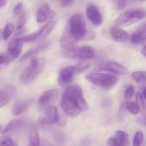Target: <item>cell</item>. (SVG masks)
<instances>
[{"instance_id": "8992f818", "label": "cell", "mask_w": 146, "mask_h": 146, "mask_svg": "<svg viewBox=\"0 0 146 146\" xmlns=\"http://www.w3.org/2000/svg\"><path fill=\"white\" fill-rule=\"evenodd\" d=\"M56 22L54 21H48L45 25L43 26L38 31L32 34H28L24 36L18 37L21 42H34V41H39L46 38L51 31L55 28Z\"/></svg>"}, {"instance_id": "7402d4cb", "label": "cell", "mask_w": 146, "mask_h": 146, "mask_svg": "<svg viewBox=\"0 0 146 146\" xmlns=\"http://www.w3.org/2000/svg\"><path fill=\"white\" fill-rule=\"evenodd\" d=\"M29 138V144L31 145L37 146L41 144L38 131H37V128L35 125H32L30 128Z\"/></svg>"}, {"instance_id": "f1b7e54d", "label": "cell", "mask_w": 146, "mask_h": 146, "mask_svg": "<svg viewBox=\"0 0 146 146\" xmlns=\"http://www.w3.org/2000/svg\"><path fill=\"white\" fill-rule=\"evenodd\" d=\"M82 61L78 63L77 66H76V73H81L82 71H85L87 68H88L91 66V64L86 61V60H81Z\"/></svg>"}, {"instance_id": "f35d334b", "label": "cell", "mask_w": 146, "mask_h": 146, "mask_svg": "<svg viewBox=\"0 0 146 146\" xmlns=\"http://www.w3.org/2000/svg\"><path fill=\"white\" fill-rule=\"evenodd\" d=\"M4 63H5V60H4V56H2L0 54V66H1V64H4Z\"/></svg>"}, {"instance_id": "4fadbf2b", "label": "cell", "mask_w": 146, "mask_h": 146, "mask_svg": "<svg viewBox=\"0 0 146 146\" xmlns=\"http://www.w3.org/2000/svg\"><path fill=\"white\" fill-rule=\"evenodd\" d=\"M58 91L55 89L48 90L43 93L38 99V105L41 108H46L48 106L51 102L58 97Z\"/></svg>"}, {"instance_id": "d6986e66", "label": "cell", "mask_w": 146, "mask_h": 146, "mask_svg": "<svg viewBox=\"0 0 146 146\" xmlns=\"http://www.w3.org/2000/svg\"><path fill=\"white\" fill-rule=\"evenodd\" d=\"M31 104V101H17L12 107V113L14 115H19L25 112Z\"/></svg>"}, {"instance_id": "ee69618b", "label": "cell", "mask_w": 146, "mask_h": 146, "mask_svg": "<svg viewBox=\"0 0 146 146\" xmlns=\"http://www.w3.org/2000/svg\"><path fill=\"white\" fill-rule=\"evenodd\" d=\"M140 1H145V0H140Z\"/></svg>"}, {"instance_id": "5b68a950", "label": "cell", "mask_w": 146, "mask_h": 146, "mask_svg": "<svg viewBox=\"0 0 146 146\" xmlns=\"http://www.w3.org/2000/svg\"><path fill=\"white\" fill-rule=\"evenodd\" d=\"M145 11L138 9H131L124 11L115 20L117 27H128L145 18Z\"/></svg>"}, {"instance_id": "8fae6325", "label": "cell", "mask_w": 146, "mask_h": 146, "mask_svg": "<svg viewBox=\"0 0 146 146\" xmlns=\"http://www.w3.org/2000/svg\"><path fill=\"white\" fill-rule=\"evenodd\" d=\"M55 17L56 13L47 4H42L37 10L36 21L38 23H44L46 21H50Z\"/></svg>"}, {"instance_id": "52a82bcc", "label": "cell", "mask_w": 146, "mask_h": 146, "mask_svg": "<svg viewBox=\"0 0 146 146\" xmlns=\"http://www.w3.org/2000/svg\"><path fill=\"white\" fill-rule=\"evenodd\" d=\"M66 57L73 59L90 60L93 59L96 56V51L90 46H84L79 48H73L65 50L64 53Z\"/></svg>"}, {"instance_id": "44dd1931", "label": "cell", "mask_w": 146, "mask_h": 146, "mask_svg": "<svg viewBox=\"0 0 146 146\" xmlns=\"http://www.w3.org/2000/svg\"><path fill=\"white\" fill-rule=\"evenodd\" d=\"M115 140L117 141L118 146H128L129 145V138L126 132L123 131H117L115 132Z\"/></svg>"}, {"instance_id": "9a60e30c", "label": "cell", "mask_w": 146, "mask_h": 146, "mask_svg": "<svg viewBox=\"0 0 146 146\" xmlns=\"http://www.w3.org/2000/svg\"><path fill=\"white\" fill-rule=\"evenodd\" d=\"M78 40L76 39L68 31V29L66 28L65 31L63 34L62 36H61V41H60V44H61V47L64 49L68 50L71 49L75 47L76 45Z\"/></svg>"}, {"instance_id": "836d02e7", "label": "cell", "mask_w": 146, "mask_h": 146, "mask_svg": "<svg viewBox=\"0 0 146 146\" xmlns=\"http://www.w3.org/2000/svg\"><path fill=\"white\" fill-rule=\"evenodd\" d=\"M95 38V34L91 31H87L86 32L85 35H84V40H88V41H91V40H94Z\"/></svg>"}, {"instance_id": "7c38bea8", "label": "cell", "mask_w": 146, "mask_h": 146, "mask_svg": "<svg viewBox=\"0 0 146 146\" xmlns=\"http://www.w3.org/2000/svg\"><path fill=\"white\" fill-rule=\"evenodd\" d=\"M86 16L90 21L96 27L102 24V16L98 9L93 4H88L86 7Z\"/></svg>"}, {"instance_id": "cb8c5ba5", "label": "cell", "mask_w": 146, "mask_h": 146, "mask_svg": "<svg viewBox=\"0 0 146 146\" xmlns=\"http://www.w3.org/2000/svg\"><path fill=\"white\" fill-rule=\"evenodd\" d=\"M132 78L137 84L145 85L146 83V76L145 71H134L132 74Z\"/></svg>"}, {"instance_id": "603a6c76", "label": "cell", "mask_w": 146, "mask_h": 146, "mask_svg": "<svg viewBox=\"0 0 146 146\" xmlns=\"http://www.w3.org/2000/svg\"><path fill=\"white\" fill-rule=\"evenodd\" d=\"M145 30L143 29L142 31H137V32L133 33L131 38V43L133 44H141L145 43Z\"/></svg>"}, {"instance_id": "ffe728a7", "label": "cell", "mask_w": 146, "mask_h": 146, "mask_svg": "<svg viewBox=\"0 0 146 146\" xmlns=\"http://www.w3.org/2000/svg\"><path fill=\"white\" fill-rule=\"evenodd\" d=\"M14 90V88H10V86L5 89L0 90V108L5 106L9 102L11 96V94H13L12 91Z\"/></svg>"}, {"instance_id": "60d3db41", "label": "cell", "mask_w": 146, "mask_h": 146, "mask_svg": "<svg viewBox=\"0 0 146 146\" xmlns=\"http://www.w3.org/2000/svg\"><path fill=\"white\" fill-rule=\"evenodd\" d=\"M2 38V30L0 29V41Z\"/></svg>"}, {"instance_id": "30bf717a", "label": "cell", "mask_w": 146, "mask_h": 146, "mask_svg": "<svg viewBox=\"0 0 146 146\" xmlns=\"http://www.w3.org/2000/svg\"><path fill=\"white\" fill-rule=\"evenodd\" d=\"M76 74V66H70L64 68L59 71L58 77V83L61 86L66 87L69 86L73 81L74 77Z\"/></svg>"}, {"instance_id": "7bdbcfd3", "label": "cell", "mask_w": 146, "mask_h": 146, "mask_svg": "<svg viewBox=\"0 0 146 146\" xmlns=\"http://www.w3.org/2000/svg\"><path fill=\"white\" fill-rule=\"evenodd\" d=\"M1 123H0V133H1Z\"/></svg>"}, {"instance_id": "2e32d148", "label": "cell", "mask_w": 146, "mask_h": 146, "mask_svg": "<svg viewBox=\"0 0 146 146\" xmlns=\"http://www.w3.org/2000/svg\"><path fill=\"white\" fill-rule=\"evenodd\" d=\"M23 125H24V121L22 120L16 118L11 121L7 124V126L4 128V131H2V133L8 135H14V133L19 131L22 128Z\"/></svg>"}, {"instance_id": "277c9868", "label": "cell", "mask_w": 146, "mask_h": 146, "mask_svg": "<svg viewBox=\"0 0 146 146\" xmlns=\"http://www.w3.org/2000/svg\"><path fill=\"white\" fill-rule=\"evenodd\" d=\"M86 78L94 85L104 89H111L114 88L118 81L117 76L104 73H93L87 75Z\"/></svg>"}, {"instance_id": "1f68e13d", "label": "cell", "mask_w": 146, "mask_h": 146, "mask_svg": "<svg viewBox=\"0 0 146 146\" xmlns=\"http://www.w3.org/2000/svg\"><path fill=\"white\" fill-rule=\"evenodd\" d=\"M23 8H24V5H23L22 3H18L14 9V15H19V14H21L22 12Z\"/></svg>"}, {"instance_id": "9c48e42d", "label": "cell", "mask_w": 146, "mask_h": 146, "mask_svg": "<svg viewBox=\"0 0 146 146\" xmlns=\"http://www.w3.org/2000/svg\"><path fill=\"white\" fill-rule=\"evenodd\" d=\"M96 71H110L121 76L127 75L129 73V71L126 67L115 61H107V62L102 63L96 67Z\"/></svg>"}, {"instance_id": "d6a6232c", "label": "cell", "mask_w": 146, "mask_h": 146, "mask_svg": "<svg viewBox=\"0 0 146 146\" xmlns=\"http://www.w3.org/2000/svg\"><path fill=\"white\" fill-rule=\"evenodd\" d=\"M128 0H116V7L119 10L123 9L127 4Z\"/></svg>"}, {"instance_id": "4dcf8cb0", "label": "cell", "mask_w": 146, "mask_h": 146, "mask_svg": "<svg viewBox=\"0 0 146 146\" xmlns=\"http://www.w3.org/2000/svg\"><path fill=\"white\" fill-rule=\"evenodd\" d=\"M134 92H135V89H134V87L133 86H130L128 88H126L125 91V94H124V96L125 98H131V97L133 96Z\"/></svg>"}, {"instance_id": "ac0fdd59", "label": "cell", "mask_w": 146, "mask_h": 146, "mask_svg": "<svg viewBox=\"0 0 146 146\" xmlns=\"http://www.w3.org/2000/svg\"><path fill=\"white\" fill-rule=\"evenodd\" d=\"M46 119L44 122L47 124H53L58 123L59 121V115H58V110L55 106H48L45 111Z\"/></svg>"}, {"instance_id": "e0dca14e", "label": "cell", "mask_w": 146, "mask_h": 146, "mask_svg": "<svg viewBox=\"0 0 146 146\" xmlns=\"http://www.w3.org/2000/svg\"><path fill=\"white\" fill-rule=\"evenodd\" d=\"M50 46V43L48 41H46V42L41 43V44H38V45L35 46L34 47H33L32 48L29 50L28 51L25 53L24 55H22V56L20 58V61H26V60L29 59V58H31V57L34 56L36 54H39L41 51H44L46 48H48Z\"/></svg>"}, {"instance_id": "7a4b0ae2", "label": "cell", "mask_w": 146, "mask_h": 146, "mask_svg": "<svg viewBox=\"0 0 146 146\" xmlns=\"http://www.w3.org/2000/svg\"><path fill=\"white\" fill-rule=\"evenodd\" d=\"M45 66L44 58H36L32 60L28 66L24 69L19 77V81L23 85L31 84L39 76Z\"/></svg>"}, {"instance_id": "74e56055", "label": "cell", "mask_w": 146, "mask_h": 146, "mask_svg": "<svg viewBox=\"0 0 146 146\" xmlns=\"http://www.w3.org/2000/svg\"><path fill=\"white\" fill-rule=\"evenodd\" d=\"M141 53L143 54V56H146V46H145V45L143 46V47L142 49H141Z\"/></svg>"}, {"instance_id": "b9f144b4", "label": "cell", "mask_w": 146, "mask_h": 146, "mask_svg": "<svg viewBox=\"0 0 146 146\" xmlns=\"http://www.w3.org/2000/svg\"><path fill=\"white\" fill-rule=\"evenodd\" d=\"M58 133V137H59V138H60V137H61V134H60L59 133ZM54 135H56V136H57V135H58V134H57V133H55V134H54ZM59 141H61V138H59Z\"/></svg>"}, {"instance_id": "ba28073f", "label": "cell", "mask_w": 146, "mask_h": 146, "mask_svg": "<svg viewBox=\"0 0 146 146\" xmlns=\"http://www.w3.org/2000/svg\"><path fill=\"white\" fill-rule=\"evenodd\" d=\"M22 47L23 42L19 38H14L9 44L7 52L4 55L5 63L9 64L19 56L22 52Z\"/></svg>"}, {"instance_id": "83f0119b", "label": "cell", "mask_w": 146, "mask_h": 146, "mask_svg": "<svg viewBox=\"0 0 146 146\" xmlns=\"http://www.w3.org/2000/svg\"><path fill=\"white\" fill-rule=\"evenodd\" d=\"M144 143V135L142 131H138L135 133V136L133 141V146H141Z\"/></svg>"}, {"instance_id": "3957f363", "label": "cell", "mask_w": 146, "mask_h": 146, "mask_svg": "<svg viewBox=\"0 0 146 146\" xmlns=\"http://www.w3.org/2000/svg\"><path fill=\"white\" fill-rule=\"evenodd\" d=\"M70 34L76 40H84L86 32V22L81 14H74L70 17L66 27Z\"/></svg>"}, {"instance_id": "f546056e", "label": "cell", "mask_w": 146, "mask_h": 146, "mask_svg": "<svg viewBox=\"0 0 146 146\" xmlns=\"http://www.w3.org/2000/svg\"><path fill=\"white\" fill-rule=\"evenodd\" d=\"M135 98H136L137 104H138V106L141 111H143L145 109V98L143 96L142 94L141 93H137L135 95Z\"/></svg>"}, {"instance_id": "5bb4252c", "label": "cell", "mask_w": 146, "mask_h": 146, "mask_svg": "<svg viewBox=\"0 0 146 146\" xmlns=\"http://www.w3.org/2000/svg\"><path fill=\"white\" fill-rule=\"evenodd\" d=\"M111 37L116 42H125L129 39V35L126 31L119 27H113L110 29Z\"/></svg>"}, {"instance_id": "4316f807", "label": "cell", "mask_w": 146, "mask_h": 146, "mask_svg": "<svg viewBox=\"0 0 146 146\" xmlns=\"http://www.w3.org/2000/svg\"><path fill=\"white\" fill-rule=\"evenodd\" d=\"M14 30V25L11 23H9L4 27V30L2 31V38L7 40L11 36L13 31Z\"/></svg>"}, {"instance_id": "ab89813d", "label": "cell", "mask_w": 146, "mask_h": 146, "mask_svg": "<svg viewBox=\"0 0 146 146\" xmlns=\"http://www.w3.org/2000/svg\"><path fill=\"white\" fill-rule=\"evenodd\" d=\"M143 96L144 97V98H146V93H145V88H144L143 90Z\"/></svg>"}, {"instance_id": "e575fe53", "label": "cell", "mask_w": 146, "mask_h": 146, "mask_svg": "<svg viewBox=\"0 0 146 146\" xmlns=\"http://www.w3.org/2000/svg\"><path fill=\"white\" fill-rule=\"evenodd\" d=\"M107 145L109 146H118V145H117V141L115 140V137H111V138H108Z\"/></svg>"}, {"instance_id": "6da1fadb", "label": "cell", "mask_w": 146, "mask_h": 146, "mask_svg": "<svg viewBox=\"0 0 146 146\" xmlns=\"http://www.w3.org/2000/svg\"><path fill=\"white\" fill-rule=\"evenodd\" d=\"M61 107L65 113L71 118L78 116L89 108L83 95L82 89L78 85L67 86L63 94Z\"/></svg>"}, {"instance_id": "d4e9b609", "label": "cell", "mask_w": 146, "mask_h": 146, "mask_svg": "<svg viewBox=\"0 0 146 146\" xmlns=\"http://www.w3.org/2000/svg\"><path fill=\"white\" fill-rule=\"evenodd\" d=\"M125 108L128 110V112L130 113L133 114V115H136L139 113L140 108L138 106V104L135 102H133V101H130V102H127L125 104Z\"/></svg>"}, {"instance_id": "8d00e7d4", "label": "cell", "mask_w": 146, "mask_h": 146, "mask_svg": "<svg viewBox=\"0 0 146 146\" xmlns=\"http://www.w3.org/2000/svg\"><path fill=\"white\" fill-rule=\"evenodd\" d=\"M7 1L8 0H0V8L4 7L6 5V4H7Z\"/></svg>"}, {"instance_id": "484cf974", "label": "cell", "mask_w": 146, "mask_h": 146, "mask_svg": "<svg viewBox=\"0 0 146 146\" xmlns=\"http://www.w3.org/2000/svg\"><path fill=\"white\" fill-rule=\"evenodd\" d=\"M0 138V145H18L17 143L10 137V135H4Z\"/></svg>"}, {"instance_id": "d590c367", "label": "cell", "mask_w": 146, "mask_h": 146, "mask_svg": "<svg viewBox=\"0 0 146 146\" xmlns=\"http://www.w3.org/2000/svg\"><path fill=\"white\" fill-rule=\"evenodd\" d=\"M73 2V0H61V4L62 7H66L71 5Z\"/></svg>"}]
</instances>
